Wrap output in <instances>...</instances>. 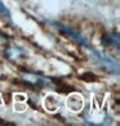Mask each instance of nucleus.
Instances as JSON below:
<instances>
[{
    "label": "nucleus",
    "mask_w": 120,
    "mask_h": 126,
    "mask_svg": "<svg viewBox=\"0 0 120 126\" xmlns=\"http://www.w3.org/2000/svg\"><path fill=\"white\" fill-rule=\"evenodd\" d=\"M0 14L1 16H4L5 18H8V19H10V12L8 10V8L4 5V3L0 0Z\"/></svg>",
    "instance_id": "7ed1b4c3"
},
{
    "label": "nucleus",
    "mask_w": 120,
    "mask_h": 126,
    "mask_svg": "<svg viewBox=\"0 0 120 126\" xmlns=\"http://www.w3.org/2000/svg\"><path fill=\"white\" fill-rule=\"evenodd\" d=\"M110 37H111V44L115 43V48L119 50V49H120V45H119V32H118V31L112 32L111 35H110Z\"/></svg>",
    "instance_id": "20e7f679"
},
{
    "label": "nucleus",
    "mask_w": 120,
    "mask_h": 126,
    "mask_svg": "<svg viewBox=\"0 0 120 126\" xmlns=\"http://www.w3.org/2000/svg\"><path fill=\"white\" fill-rule=\"evenodd\" d=\"M93 53L96 54V57H97V59H98L100 62H101V64L102 66H105L106 68H108L110 71H115V72H118V70H119V66H118V63L114 61L112 58H110V57H107L106 54H102V53H98V51H96V50H92Z\"/></svg>",
    "instance_id": "f03ea898"
},
{
    "label": "nucleus",
    "mask_w": 120,
    "mask_h": 126,
    "mask_svg": "<svg viewBox=\"0 0 120 126\" xmlns=\"http://www.w3.org/2000/svg\"><path fill=\"white\" fill-rule=\"evenodd\" d=\"M50 23H53L54 26H57L60 28L61 31H63L65 33H67L70 37H72L74 40H76V41L80 44V45H84V47H88V44H87V41H85V39L80 35L79 32H76V31H74V28H71V27H67V26H65V25H62V23H58V22H50Z\"/></svg>",
    "instance_id": "f257e3e1"
}]
</instances>
